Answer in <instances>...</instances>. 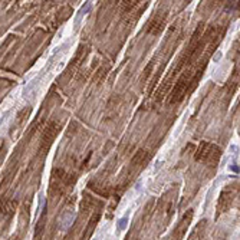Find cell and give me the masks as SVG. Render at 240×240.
Wrapping results in <instances>:
<instances>
[{
	"label": "cell",
	"instance_id": "cell-7",
	"mask_svg": "<svg viewBox=\"0 0 240 240\" xmlns=\"http://www.w3.org/2000/svg\"><path fill=\"white\" fill-rule=\"evenodd\" d=\"M94 240H98V239H94Z\"/></svg>",
	"mask_w": 240,
	"mask_h": 240
},
{
	"label": "cell",
	"instance_id": "cell-5",
	"mask_svg": "<svg viewBox=\"0 0 240 240\" xmlns=\"http://www.w3.org/2000/svg\"><path fill=\"white\" fill-rule=\"evenodd\" d=\"M230 170L234 171V173H240V167L239 165H236V164H232V165H230Z\"/></svg>",
	"mask_w": 240,
	"mask_h": 240
},
{
	"label": "cell",
	"instance_id": "cell-1",
	"mask_svg": "<svg viewBox=\"0 0 240 240\" xmlns=\"http://www.w3.org/2000/svg\"><path fill=\"white\" fill-rule=\"evenodd\" d=\"M75 219H76V213H75L74 210L66 211V213L61 217V230H62V232H66V230L74 224Z\"/></svg>",
	"mask_w": 240,
	"mask_h": 240
},
{
	"label": "cell",
	"instance_id": "cell-4",
	"mask_svg": "<svg viewBox=\"0 0 240 240\" xmlns=\"http://www.w3.org/2000/svg\"><path fill=\"white\" fill-rule=\"evenodd\" d=\"M127 226H128V217H122L118 220V224H117V229L120 230V232H124L125 229H127Z\"/></svg>",
	"mask_w": 240,
	"mask_h": 240
},
{
	"label": "cell",
	"instance_id": "cell-3",
	"mask_svg": "<svg viewBox=\"0 0 240 240\" xmlns=\"http://www.w3.org/2000/svg\"><path fill=\"white\" fill-rule=\"evenodd\" d=\"M45 204H46V199H45L43 196H40L39 204H38V210H36V217H39L40 214H42V211H43V208H45Z\"/></svg>",
	"mask_w": 240,
	"mask_h": 240
},
{
	"label": "cell",
	"instance_id": "cell-2",
	"mask_svg": "<svg viewBox=\"0 0 240 240\" xmlns=\"http://www.w3.org/2000/svg\"><path fill=\"white\" fill-rule=\"evenodd\" d=\"M91 1H86V3H83V6L80 7L79 10H78V13H76V17H75V28L78 29L79 28V23L80 20L83 19V16H86V13L91 10Z\"/></svg>",
	"mask_w": 240,
	"mask_h": 240
},
{
	"label": "cell",
	"instance_id": "cell-6",
	"mask_svg": "<svg viewBox=\"0 0 240 240\" xmlns=\"http://www.w3.org/2000/svg\"><path fill=\"white\" fill-rule=\"evenodd\" d=\"M220 56H221V52H217V53H216V56H214V61H216V62H217V61H219V58H220Z\"/></svg>",
	"mask_w": 240,
	"mask_h": 240
}]
</instances>
